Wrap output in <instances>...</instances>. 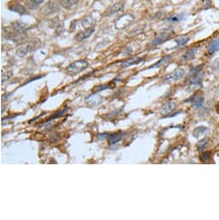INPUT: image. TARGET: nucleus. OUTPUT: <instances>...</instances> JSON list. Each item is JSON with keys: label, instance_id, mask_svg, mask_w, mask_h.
<instances>
[{"label": "nucleus", "instance_id": "18", "mask_svg": "<svg viewBox=\"0 0 219 220\" xmlns=\"http://www.w3.org/2000/svg\"><path fill=\"white\" fill-rule=\"evenodd\" d=\"M10 10L15 12H18L20 14H26L27 13V9L23 6V5H20V4H13L12 6L10 7Z\"/></svg>", "mask_w": 219, "mask_h": 220}, {"label": "nucleus", "instance_id": "16", "mask_svg": "<svg viewBox=\"0 0 219 220\" xmlns=\"http://www.w3.org/2000/svg\"><path fill=\"white\" fill-rule=\"evenodd\" d=\"M124 135L123 133H112V135H108V139H109V144H115L116 142H120V139L123 138Z\"/></svg>", "mask_w": 219, "mask_h": 220}, {"label": "nucleus", "instance_id": "12", "mask_svg": "<svg viewBox=\"0 0 219 220\" xmlns=\"http://www.w3.org/2000/svg\"><path fill=\"white\" fill-rule=\"evenodd\" d=\"M78 0H60V4L65 9H72L76 6Z\"/></svg>", "mask_w": 219, "mask_h": 220}, {"label": "nucleus", "instance_id": "21", "mask_svg": "<svg viewBox=\"0 0 219 220\" xmlns=\"http://www.w3.org/2000/svg\"><path fill=\"white\" fill-rule=\"evenodd\" d=\"M207 132V128L205 127H198V128H196L195 130L193 131V136L195 138H200L204 135V133Z\"/></svg>", "mask_w": 219, "mask_h": 220}, {"label": "nucleus", "instance_id": "28", "mask_svg": "<svg viewBox=\"0 0 219 220\" xmlns=\"http://www.w3.org/2000/svg\"><path fill=\"white\" fill-rule=\"evenodd\" d=\"M216 112L217 114H219V103L216 105Z\"/></svg>", "mask_w": 219, "mask_h": 220}, {"label": "nucleus", "instance_id": "10", "mask_svg": "<svg viewBox=\"0 0 219 220\" xmlns=\"http://www.w3.org/2000/svg\"><path fill=\"white\" fill-rule=\"evenodd\" d=\"M12 27L18 33H23V32H25L28 29V25L21 22V21H15V22L12 23Z\"/></svg>", "mask_w": 219, "mask_h": 220}, {"label": "nucleus", "instance_id": "7", "mask_svg": "<svg viewBox=\"0 0 219 220\" xmlns=\"http://www.w3.org/2000/svg\"><path fill=\"white\" fill-rule=\"evenodd\" d=\"M124 3H116V4H114V5H112V6H109L108 9H107V11H106V13L104 14V16H112V15H114V14H116V13H118V12H120L122 11V10L124 9Z\"/></svg>", "mask_w": 219, "mask_h": 220}, {"label": "nucleus", "instance_id": "4", "mask_svg": "<svg viewBox=\"0 0 219 220\" xmlns=\"http://www.w3.org/2000/svg\"><path fill=\"white\" fill-rule=\"evenodd\" d=\"M185 74V71L183 69H176L175 71H173L172 73H171L163 79V81H167V82H175L177 80L181 79Z\"/></svg>", "mask_w": 219, "mask_h": 220}, {"label": "nucleus", "instance_id": "13", "mask_svg": "<svg viewBox=\"0 0 219 220\" xmlns=\"http://www.w3.org/2000/svg\"><path fill=\"white\" fill-rule=\"evenodd\" d=\"M196 53H197V48H191V49L186 51L182 55V60H184V61L191 60V59H193L195 57Z\"/></svg>", "mask_w": 219, "mask_h": 220}, {"label": "nucleus", "instance_id": "2", "mask_svg": "<svg viewBox=\"0 0 219 220\" xmlns=\"http://www.w3.org/2000/svg\"><path fill=\"white\" fill-rule=\"evenodd\" d=\"M41 45V41L39 39H33L32 41H30L28 44L24 47H21L20 49L17 51V54L21 57L25 56L26 54H28L30 52H33L34 50L38 49Z\"/></svg>", "mask_w": 219, "mask_h": 220}, {"label": "nucleus", "instance_id": "22", "mask_svg": "<svg viewBox=\"0 0 219 220\" xmlns=\"http://www.w3.org/2000/svg\"><path fill=\"white\" fill-rule=\"evenodd\" d=\"M188 37H186V36H180V37H178V38H176L175 39V42H176V44L178 45V46H183V45H185L186 43L188 42Z\"/></svg>", "mask_w": 219, "mask_h": 220}, {"label": "nucleus", "instance_id": "20", "mask_svg": "<svg viewBox=\"0 0 219 220\" xmlns=\"http://www.w3.org/2000/svg\"><path fill=\"white\" fill-rule=\"evenodd\" d=\"M45 0H27V7L30 9H35L39 5L44 3Z\"/></svg>", "mask_w": 219, "mask_h": 220}, {"label": "nucleus", "instance_id": "3", "mask_svg": "<svg viewBox=\"0 0 219 220\" xmlns=\"http://www.w3.org/2000/svg\"><path fill=\"white\" fill-rule=\"evenodd\" d=\"M134 19H135V17L133 14H130V13L124 14L122 16H120V17L115 21V26H116V28H118V29L125 28L127 26H129L131 22H133Z\"/></svg>", "mask_w": 219, "mask_h": 220}, {"label": "nucleus", "instance_id": "27", "mask_svg": "<svg viewBox=\"0 0 219 220\" xmlns=\"http://www.w3.org/2000/svg\"><path fill=\"white\" fill-rule=\"evenodd\" d=\"M213 69H218L219 68V59H217V60L213 63Z\"/></svg>", "mask_w": 219, "mask_h": 220}, {"label": "nucleus", "instance_id": "11", "mask_svg": "<svg viewBox=\"0 0 219 220\" xmlns=\"http://www.w3.org/2000/svg\"><path fill=\"white\" fill-rule=\"evenodd\" d=\"M86 102H87V104L89 105V106H97V105H99L100 103H102V102H103V98H102L101 96H95V95H93V96L88 97V98L86 99Z\"/></svg>", "mask_w": 219, "mask_h": 220}, {"label": "nucleus", "instance_id": "23", "mask_svg": "<svg viewBox=\"0 0 219 220\" xmlns=\"http://www.w3.org/2000/svg\"><path fill=\"white\" fill-rule=\"evenodd\" d=\"M65 112H67V109H65V110H62V111H59V112H56V114H54L53 116H51L47 121H50V120H53V119H56V118H59V117H61L65 114Z\"/></svg>", "mask_w": 219, "mask_h": 220}, {"label": "nucleus", "instance_id": "5", "mask_svg": "<svg viewBox=\"0 0 219 220\" xmlns=\"http://www.w3.org/2000/svg\"><path fill=\"white\" fill-rule=\"evenodd\" d=\"M59 11V6L56 2H49L47 3L45 6H44L43 10H42V14L44 15H52L54 13H56Z\"/></svg>", "mask_w": 219, "mask_h": 220}, {"label": "nucleus", "instance_id": "15", "mask_svg": "<svg viewBox=\"0 0 219 220\" xmlns=\"http://www.w3.org/2000/svg\"><path fill=\"white\" fill-rule=\"evenodd\" d=\"M219 50V38L217 39H214L213 41L210 42V44L208 45L207 47V51L213 54V53H215L216 51Z\"/></svg>", "mask_w": 219, "mask_h": 220}, {"label": "nucleus", "instance_id": "17", "mask_svg": "<svg viewBox=\"0 0 219 220\" xmlns=\"http://www.w3.org/2000/svg\"><path fill=\"white\" fill-rule=\"evenodd\" d=\"M190 101L192 102V106L194 108H200V107L203 105L204 99H203V97H201V96H196V97H193V99H191Z\"/></svg>", "mask_w": 219, "mask_h": 220}, {"label": "nucleus", "instance_id": "14", "mask_svg": "<svg viewBox=\"0 0 219 220\" xmlns=\"http://www.w3.org/2000/svg\"><path fill=\"white\" fill-rule=\"evenodd\" d=\"M169 39V35L167 33H162L161 35L157 36L156 38L153 39V41L151 42V45H160L161 43L166 42V40Z\"/></svg>", "mask_w": 219, "mask_h": 220}, {"label": "nucleus", "instance_id": "26", "mask_svg": "<svg viewBox=\"0 0 219 220\" xmlns=\"http://www.w3.org/2000/svg\"><path fill=\"white\" fill-rule=\"evenodd\" d=\"M206 143H207V141L205 139L204 142H200L198 144V149H199V151H202V148H204L206 147Z\"/></svg>", "mask_w": 219, "mask_h": 220}, {"label": "nucleus", "instance_id": "24", "mask_svg": "<svg viewBox=\"0 0 219 220\" xmlns=\"http://www.w3.org/2000/svg\"><path fill=\"white\" fill-rule=\"evenodd\" d=\"M169 58H171V56H166V57H164V58H161V59H160V62H157L156 64H155V66H152L151 68L160 67V66L161 65V64H162V63H164V62H166V61H167Z\"/></svg>", "mask_w": 219, "mask_h": 220}, {"label": "nucleus", "instance_id": "8", "mask_svg": "<svg viewBox=\"0 0 219 220\" xmlns=\"http://www.w3.org/2000/svg\"><path fill=\"white\" fill-rule=\"evenodd\" d=\"M94 31H95L94 27L89 28V29H86L84 31H81V32H79V33L76 35L75 38H76V40H78V41H84V40L89 38L90 36H92L93 33H94Z\"/></svg>", "mask_w": 219, "mask_h": 220}, {"label": "nucleus", "instance_id": "6", "mask_svg": "<svg viewBox=\"0 0 219 220\" xmlns=\"http://www.w3.org/2000/svg\"><path fill=\"white\" fill-rule=\"evenodd\" d=\"M175 108H176V103H175L174 101H169L162 107V109L160 110V114L163 117L168 116L171 112L175 110Z\"/></svg>", "mask_w": 219, "mask_h": 220}, {"label": "nucleus", "instance_id": "25", "mask_svg": "<svg viewBox=\"0 0 219 220\" xmlns=\"http://www.w3.org/2000/svg\"><path fill=\"white\" fill-rule=\"evenodd\" d=\"M209 158H210V153H208V152H203V154L201 155L202 160H208Z\"/></svg>", "mask_w": 219, "mask_h": 220}, {"label": "nucleus", "instance_id": "9", "mask_svg": "<svg viewBox=\"0 0 219 220\" xmlns=\"http://www.w3.org/2000/svg\"><path fill=\"white\" fill-rule=\"evenodd\" d=\"M144 59L142 58H139V57H131L127 59L125 61L120 63V68H128L130 66H133V65H136L140 62H142Z\"/></svg>", "mask_w": 219, "mask_h": 220}, {"label": "nucleus", "instance_id": "1", "mask_svg": "<svg viewBox=\"0 0 219 220\" xmlns=\"http://www.w3.org/2000/svg\"><path fill=\"white\" fill-rule=\"evenodd\" d=\"M89 66V64L86 60H78L74 63H72L71 65H69L67 68H66V72H67L68 75H71V76H74V75H77L81 72H83L84 70H86Z\"/></svg>", "mask_w": 219, "mask_h": 220}, {"label": "nucleus", "instance_id": "19", "mask_svg": "<svg viewBox=\"0 0 219 220\" xmlns=\"http://www.w3.org/2000/svg\"><path fill=\"white\" fill-rule=\"evenodd\" d=\"M95 24V20L92 17H86L83 21H82V26L85 29H89V28H93L92 26Z\"/></svg>", "mask_w": 219, "mask_h": 220}]
</instances>
